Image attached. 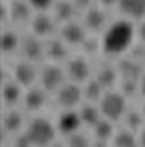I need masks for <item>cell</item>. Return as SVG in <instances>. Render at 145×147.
Instances as JSON below:
<instances>
[{
  "instance_id": "1",
  "label": "cell",
  "mask_w": 145,
  "mask_h": 147,
  "mask_svg": "<svg viewBox=\"0 0 145 147\" xmlns=\"http://www.w3.org/2000/svg\"><path fill=\"white\" fill-rule=\"evenodd\" d=\"M135 40V26L128 20L114 21L107 26L101 37V47L107 54H122L126 53Z\"/></svg>"
},
{
  "instance_id": "2",
  "label": "cell",
  "mask_w": 145,
  "mask_h": 147,
  "mask_svg": "<svg viewBox=\"0 0 145 147\" xmlns=\"http://www.w3.org/2000/svg\"><path fill=\"white\" fill-rule=\"evenodd\" d=\"M25 131L33 147H49L56 142V126L44 117H35Z\"/></svg>"
},
{
  "instance_id": "3",
  "label": "cell",
  "mask_w": 145,
  "mask_h": 147,
  "mask_svg": "<svg viewBox=\"0 0 145 147\" xmlns=\"http://www.w3.org/2000/svg\"><path fill=\"white\" fill-rule=\"evenodd\" d=\"M100 110L105 119L117 121L122 119L128 107H126V96L121 91H105V95L100 100Z\"/></svg>"
},
{
  "instance_id": "4",
  "label": "cell",
  "mask_w": 145,
  "mask_h": 147,
  "mask_svg": "<svg viewBox=\"0 0 145 147\" xmlns=\"http://www.w3.org/2000/svg\"><path fill=\"white\" fill-rule=\"evenodd\" d=\"M66 82V72L56 65L51 63L42 68L40 72V88H44L47 93H56V91Z\"/></svg>"
},
{
  "instance_id": "5",
  "label": "cell",
  "mask_w": 145,
  "mask_h": 147,
  "mask_svg": "<svg viewBox=\"0 0 145 147\" xmlns=\"http://www.w3.org/2000/svg\"><path fill=\"white\" fill-rule=\"evenodd\" d=\"M23 58L30 63H37L46 56V42L37 35H28L21 39V47H19Z\"/></svg>"
},
{
  "instance_id": "6",
  "label": "cell",
  "mask_w": 145,
  "mask_h": 147,
  "mask_svg": "<svg viewBox=\"0 0 145 147\" xmlns=\"http://www.w3.org/2000/svg\"><path fill=\"white\" fill-rule=\"evenodd\" d=\"M82 98L84 96H82V88H81V84L72 82V81L65 82L56 91V100H58V103L63 109H74V107H77Z\"/></svg>"
},
{
  "instance_id": "7",
  "label": "cell",
  "mask_w": 145,
  "mask_h": 147,
  "mask_svg": "<svg viewBox=\"0 0 145 147\" xmlns=\"http://www.w3.org/2000/svg\"><path fill=\"white\" fill-rule=\"evenodd\" d=\"M66 79L77 84H84L86 81H89V76H91V68H89V61L84 56H75L70 58L66 63Z\"/></svg>"
},
{
  "instance_id": "8",
  "label": "cell",
  "mask_w": 145,
  "mask_h": 147,
  "mask_svg": "<svg viewBox=\"0 0 145 147\" xmlns=\"http://www.w3.org/2000/svg\"><path fill=\"white\" fill-rule=\"evenodd\" d=\"M81 126H82V121H81V116H79V110H74V109H65L58 116V121H56L58 131H61L66 137L77 133Z\"/></svg>"
},
{
  "instance_id": "9",
  "label": "cell",
  "mask_w": 145,
  "mask_h": 147,
  "mask_svg": "<svg viewBox=\"0 0 145 147\" xmlns=\"http://www.w3.org/2000/svg\"><path fill=\"white\" fill-rule=\"evenodd\" d=\"M56 30V20L54 16L47 12H37L32 18V32L33 35L40 37V39H47Z\"/></svg>"
},
{
  "instance_id": "10",
  "label": "cell",
  "mask_w": 145,
  "mask_h": 147,
  "mask_svg": "<svg viewBox=\"0 0 145 147\" xmlns=\"http://www.w3.org/2000/svg\"><path fill=\"white\" fill-rule=\"evenodd\" d=\"M84 28L93 32V33H98V32H105L107 30V16H105V11L101 7H87L86 12H84Z\"/></svg>"
},
{
  "instance_id": "11",
  "label": "cell",
  "mask_w": 145,
  "mask_h": 147,
  "mask_svg": "<svg viewBox=\"0 0 145 147\" xmlns=\"http://www.w3.org/2000/svg\"><path fill=\"white\" fill-rule=\"evenodd\" d=\"M86 28L84 25L77 23V21H70L65 23L61 26V39L68 44V46H82V42L86 40Z\"/></svg>"
},
{
  "instance_id": "12",
  "label": "cell",
  "mask_w": 145,
  "mask_h": 147,
  "mask_svg": "<svg viewBox=\"0 0 145 147\" xmlns=\"http://www.w3.org/2000/svg\"><path fill=\"white\" fill-rule=\"evenodd\" d=\"M117 72L121 81H140L143 76V70L138 60L135 58H124L117 63Z\"/></svg>"
},
{
  "instance_id": "13",
  "label": "cell",
  "mask_w": 145,
  "mask_h": 147,
  "mask_svg": "<svg viewBox=\"0 0 145 147\" xmlns=\"http://www.w3.org/2000/svg\"><path fill=\"white\" fill-rule=\"evenodd\" d=\"M12 76H14V81L17 84H21L23 88H32L35 79H37V70H35L33 63L23 60V61H19L14 67Z\"/></svg>"
},
{
  "instance_id": "14",
  "label": "cell",
  "mask_w": 145,
  "mask_h": 147,
  "mask_svg": "<svg viewBox=\"0 0 145 147\" xmlns=\"http://www.w3.org/2000/svg\"><path fill=\"white\" fill-rule=\"evenodd\" d=\"M9 5V20L14 23H26L32 21V11L33 7L30 5L28 0H11Z\"/></svg>"
},
{
  "instance_id": "15",
  "label": "cell",
  "mask_w": 145,
  "mask_h": 147,
  "mask_svg": "<svg viewBox=\"0 0 145 147\" xmlns=\"http://www.w3.org/2000/svg\"><path fill=\"white\" fill-rule=\"evenodd\" d=\"M46 102H47V91L44 88H30L23 96V103L30 112L40 110L46 105Z\"/></svg>"
},
{
  "instance_id": "16",
  "label": "cell",
  "mask_w": 145,
  "mask_h": 147,
  "mask_svg": "<svg viewBox=\"0 0 145 147\" xmlns=\"http://www.w3.org/2000/svg\"><path fill=\"white\" fill-rule=\"evenodd\" d=\"M46 56L54 61V63H60L63 60H66L68 56V44L61 39H49L46 42Z\"/></svg>"
},
{
  "instance_id": "17",
  "label": "cell",
  "mask_w": 145,
  "mask_h": 147,
  "mask_svg": "<svg viewBox=\"0 0 145 147\" xmlns=\"http://www.w3.org/2000/svg\"><path fill=\"white\" fill-rule=\"evenodd\" d=\"M52 16L54 20L60 21V23H70L74 21L75 18V12H77V7L70 2V0H56V4L52 5Z\"/></svg>"
},
{
  "instance_id": "18",
  "label": "cell",
  "mask_w": 145,
  "mask_h": 147,
  "mask_svg": "<svg viewBox=\"0 0 145 147\" xmlns=\"http://www.w3.org/2000/svg\"><path fill=\"white\" fill-rule=\"evenodd\" d=\"M21 84H17L16 81H5L4 86H2V98H4V103L7 107H14L17 102H19L25 95L21 91Z\"/></svg>"
},
{
  "instance_id": "19",
  "label": "cell",
  "mask_w": 145,
  "mask_h": 147,
  "mask_svg": "<svg viewBox=\"0 0 145 147\" xmlns=\"http://www.w3.org/2000/svg\"><path fill=\"white\" fill-rule=\"evenodd\" d=\"M95 79L105 88V91H110V88H114L115 82H117V79H119L117 67H112V65H103V67H100Z\"/></svg>"
},
{
  "instance_id": "20",
  "label": "cell",
  "mask_w": 145,
  "mask_h": 147,
  "mask_svg": "<svg viewBox=\"0 0 145 147\" xmlns=\"http://www.w3.org/2000/svg\"><path fill=\"white\" fill-rule=\"evenodd\" d=\"M2 126H4L5 133H11V135L19 133L21 126H23V114L19 112V110H16V109H9L4 114Z\"/></svg>"
},
{
  "instance_id": "21",
  "label": "cell",
  "mask_w": 145,
  "mask_h": 147,
  "mask_svg": "<svg viewBox=\"0 0 145 147\" xmlns=\"http://www.w3.org/2000/svg\"><path fill=\"white\" fill-rule=\"evenodd\" d=\"M119 9L133 20L145 18V0H119Z\"/></svg>"
},
{
  "instance_id": "22",
  "label": "cell",
  "mask_w": 145,
  "mask_h": 147,
  "mask_svg": "<svg viewBox=\"0 0 145 147\" xmlns=\"http://www.w3.org/2000/svg\"><path fill=\"white\" fill-rule=\"evenodd\" d=\"M79 116H81V121H82V124H86V126H89V128H93L103 116H101V110H100V107L98 105H95V103H86V105H82L81 107V110H79Z\"/></svg>"
},
{
  "instance_id": "23",
  "label": "cell",
  "mask_w": 145,
  "mask_h": 147,
  "mask_svg": "<svg viewBox=\"0 0 145 147\" xmlns=\"http://www.w3.org/2000/svg\"><path fill=\"white\" fill-rule=\"evenodd\" d=\"M103 95H105V88H103L96 79H89V81L84 82V86H82V96H84L89 103L100 102Z\"/></svg>"
},
{
  "instance_id": "24",
  "label": "cell",
  "mask_w": 145,
  "mask_h": 147,
  "mask_svg": "<svg viewBox=\"0 0 145 147\" xmlns=\"http://www.w3.org/2000/svg\"><path fill=\"white\" fill-rule=\"evenodd\" d=\"M0 44H2V51L5 54H11V53H14V51H17L21 47V39L14 30H4Z\"/></svg>"
},
{
  "instance_id": "25",
  "label": "cell",
  "mask_w": 145,
  "mask_h": 147,
  "mask_svg": "<svg viewBox=\"0 0 145 147\" xmlns=\"http://www.w3.org/2000/svg\"><path fill=\"white\" fill-rule=\"evenodd\" d=\"M93 135L95 138H100V140H107V142H110L114 138V124L110 119H105L101 117L95 126H93Z\"/></svg>"
},
{
  "instance_id": "26",
  "label": "cell",
  "mask_w": 145,
  "mask_h": 147,
  "mask_svg": "<svg viewBox=\"0 0 145 147\" xmlns=\"http://www.w3.org/2000/svg\"><path fill=\"white\" fill-rule=\"evenodd\" d=\"M114 147H140L138 137L135 135V131L131 130H121L114 135L112 138Z\"/></svg>"
},
{
  "instance_id": "27",
  "label": "cell",
  "mask_w": 145,
  "mask_h": 147,
  "mask_svg": "<svg viewBox=\"0 0 145 147\" xmlns=\"http://www.w3.org/2000/svg\"><path fill=\"white\" fill-rule=\"evenodd\" d=\"M124 124H126V130H131V131H140L142 128H143V123H145V117L143 114L140 112V110H126V114H124Z\"/></svg>"
},
{
  "instance_id": "28",
  "label": "cell",
  "mask_w": 145,
  "mask_h": 147,
  "mask_svg": "<svg viewBox=\"0 0 145 147\" xmlns=\"http://www.w3.org/2000/svg\"><path fill=\"white\" fill-rule=\"evenodd\" d=\"M66 147H91V140H89L84 133L77 131L74 135H68Z\"/></svg>"
},
{
  "instance_id": "29",
  "label": "cell",
  "mask_w": 145,
  "mask_h": 147,
  "mask_svg": "<svg viewBox=\"0 0 145 147\" xmlns=\"http://www.w3.org/2000/svg\"><path fill=\"white\" fill-rule=\"evenodd\" d=\"M82 51H84V54H96L100 49H103L101 47V40H98L96 37H86V40L82 42Z\"/></svg>"
},
{
  "instance_id": "30",
  "label": "cell",
  "mask_w": 145,
  "mask_h": 147,
  "mask_svg": "<svg viewBox=\"0 0 145 147\" xmlns=\"http://www.w3.org/2000/svg\"><path fill=\"white\" fill-rule=\"evenodd\" d=\"M121 93L124 96H135L138 93V82L136 81H121Z\"/></svg>"
},
{
  "instance_id": "31",
  "label": "cell",
  "mask_w": 145,
  "mask_h": 147,
  "mask_svg": "<svg viewBox=\"0 0 145 147\" xmlns=\"http://www.w3.org/2000/svg\"><path fill=\"white\" fill-rule=\"evenodd\" d=\"M30 5L33 9H37L39 12H46L49 7H52L54 4H56V0H28Z\"/></svg>"
},
{
  "instance_id": "32",
  "label": "cell",
  "mask_w": 145,
  "mask_h": 147,
  "mask_svg": "<svg viewBox=\"0 0 145 147\" xmlns=\"http://www.w3.org/2000/svg\"><path fill=\"white\" fill-rule=\"evenodd\" d=\"M12 147H33V145H32V142H30L26 131H23V133H16V135H14V138H12Z\"/></svg>"
},
{
  "instance_id": "33",
  "label": "cell",
  "mask_w": 145,
  "mask_h": 147,
  "mask_svg": "<svg viewBox=\"0 0 145 147\" xmlns=\"http://www.w3.org/2000/svg\"><path fill=\"white\" fill-rule=\"evenodd\" d=\"M135 37H136V39H138V42L140 44H143L145 46V20L135 28Z\"/></svg>"
},
{
  "instance_id": "34",
  "label": "cell",
  "mask_w": 145,
  "mask_h": 147,
  "mask_svg": "<svg viewBox=\"0 0 145 147\" xmlns=\"http://www.w3.org/2000/svg\"><path fill=\"white\" fill-rule=\"evenodd\" d=\"M72 4H74L77 9H87L91 7V0H70Z\"/></svg>"
},
{
  "instance_id": "35",
  "label": "cell",
  "mask_w": 145,
  "mask_h": 147,
  "mask_svg": "<svg viewBox=\"0 0 145 147\" xmlns=\"http://www.w3.org/2000/svg\"><path fill=\"white\" fill-rule=\"evenodd\" d=\"M101 7H114V5H119V0H98Z\"/></svg>"
},
{
  "instance_id": "36",
  "label": "cell",
  "mask_w": 145,
  "mask_h": 147,
  "mask_svg": "<svg viewBox=\"0 0 145 147\" xmlns=\"http://www.w3.org/2000/svg\"><path fill=\"white\" fill-rule=\"evenodd\" d=\"M138 93L145 98V74L142 76V79L138 81Z\"/></svg>"
},
{
  "instance_id": "37",
  "label": "cell",
  "mask_w": 145,
  "mask_h": 147,
  "mask_svg": "<svg viewBox=\"0 0 145 147\" xmlns=\"http://www.w3.org/2000/svg\"><path fill=\"white\" fill-rule=\"evenodd\" d=\"M91 147H108V142L107 140H100V138H95L91 142Z\"/></svg>"
},
{
  "instance_id": "38",
  "label": "cell",
  "mask_w": 145,
  "mask_h": 147,
  "mask_svg": "<svg viewBox=\"0 0 145 147\" xmlns=\"http://www.w3.org/2000/svg\"><path fill=\"white\" fill-rule=\"evenodd\" d=\"M138 142H140V147H145V126L140 130L138 133Z\"/></svg>"
},
{
  "instance_id": "39",
  "label": "cell",
  "mask_w": 145,
  "mask_h": 147,
  "mask_svg": "<svg viewBox=\"0 0 145 147\" xmlns=\"http://www.w3.org/2000/svg\"><path fill=\"white\" fill-rule=\"evenodd\" d=\"M49 147H65V145H63V144H58V142H52Z\"/></svg>"
},
{
  "instance_id": "40",
  "label": "cell",
  "mask_w": 145,
  "mask_h": 147,
  "mask_svg": "<svg viewBox=\"0 0 145 147\" xmlns=\"http://www.w3.org/2000/svg\"><path fill=\"white\" fill-rule=\"evenodd\" d=\"M142 114H143V117H145V105H143V109H142Z\"/></svg>"
},
{
  "instance_id": "41",
  "label": "cell",
  "mask_w": 145,
  "mask_h": 147,
  "mask_svg": "<svg viewBox=\"0 0 145 147\" xmlns=\"http://www.w3.org/2000/svg\"><path fill=\"white\" fill-rule=\"evenodd\" d=\"M143 60H145V51H143Z\"/></svg>"
}]
</instances>
